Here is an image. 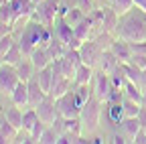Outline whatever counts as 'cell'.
I'll list each match as a JSON object with an SVG mask.
<instances>
[{"label": "cell", "instance_id": "e0dca14e", "mask_svg": "<svg viewBox=\"0 0 146 144\" xmlns=\"http://www.w3.org/2000/svg\"><path fill=\"white\" fill-rule=\"evenodd\" d=\"M91 29H94V23H91V16L87 14V16H85V19H83L77 27H73V33H75V37H77L81 43H85V41H89Z\"/></svg>", "mask_w": 146, "mask_h": 144}, {"label": "cell", "instance_id": "60d3db41", "mask_svg": "<svg viewBox=\"0 0 146 144\" xmlns=\"http://www.w3.org/2000/svg\"><path fill=\"white\" fill-rule=\"evenodd\" d=\"M61 67H63V73H65V77H69L71 81L75 79V71H77V67H75V65H71V63H69V61L63 57V59H61Z\"/></svg>", "mask_w": 146, "mask_h": 144}, {"label": "cell", "instance_id": "ab89813d", "mask_svg": "<svg viewBox=\"0 0 146 144\" xmlns=\"http://www.w3.org/2000/svg\"><path fill=\"white\" fill-rule=\"evenodd\" d=\"M57 138H59V134L55 132L51 126H47L45 128V132H43V136H41V140L39 142H43V144H53V142H57Z\"/></svg>", "mask_w": 146, "mask_h": 144}, {"label": "cell", "instance_id": "6da1fadb", "mask_svg": "<svg viewBox=\"0 0 146 144\" xmlns=\"http://www.w3.org/2000/svg\"><path fill=\"white\" fill-rule=\"evenodd\" d=\"M51 39H53V33H51L49 27L36 23V21H31V23L25 27L21 39H18V45H21L23 55L29 57L36 47H47V45L51 43Z\"/></svg>", "mask_w": 146, "mask_h": 144}, {"label": "cell", "instance_id": "bcb514c9", "mask_svg": "<svg viewBox=\"0 0 146 144\" xmlns=\"http://www.w3.org/2000/svg\"><path fill=\"white\" fill-rule=\"evenodd\" d=\"M130 51H132V53H138V55H146V41L130 43Z\"/></svg>", "mask_w": 146, "mask_h": 144}, {"label": "cell", "instance_id": "9f6ffc18", "mask_svg": "<svg viewBox=\"0 0 146 144\" xmlns=\"http://www.w3.org/2000/svg\"><path fill=\"white\" fill-rule=\"evenodd\" d=\"M35 2H36V4H39V2H43V0H35Z\"/></svg>", "mask_w": 146, "mask_h": 144}, {"label": "cell", "instance_id": "3957f363", "mask_svg": "<svg viewBox=\"0 0 146 144\" xmlns=\"http://www.w3.org/2000/svg\"><path fill=\"white\" fill-rule=\"evenodd\" d=\"M102 104L96 96H91L83 106H81V112H79V120H81V128L83 134H94L100 126V116H102Z\"/></svg>", "mask_w": 146, "mask_h": 144}, {"label": "cell", "instance_id": "9a60e30c", "mask_svg": "<svg viewBox=\"0 0 146 144\" xmlns=\"http://www.w3.org/2000/svg\"><path fill=\"white\" fill-rule=\"evenodd\" d=\"M120 65H122L124 73H126V79L132 81L134 85H138V87L142 89V79H144V71H146V69H140V67H136V65H132V63H120Z\"/></svg>", "mask_w": 146, "mask_h": 144}, {"label": "cell", "instance_id": "816d5d0a", "mask_svg": "<svg viewBox=\"0 0 146 144\" xmlns=\"http://www.w3.org/2000/svg\"><path fill=\"white\" fill-rule=\"evenodd\" d=\"M134 4H136V6H138V8L146 14V0H134Z\"/></svg>", "mask_w": 146, "mask_h": 144}, {"label": "cell", "instance_id": "7bdbcfd3", "mask_svg": "<svg viewBox=\"0 0 146 144\" xmlns=\"http://www.w3.org/2000/svg\"><path fill=\"white\" fill-rule=\"evenodd\" d=\"M96 2H98V0H79V8H81L85 14H91V12L98 8Z\"/></svg>", "mask_w": 146, "mask_h": 144}, {"label": "cell", "instance_id": "681fc988", "mask_svg": "<svg viewBox=\"0 0 146 144\" xmlns=\"http://www.w3.org/2000/svg\"><path fill=\"white\" fill-rule=\"evenodd\" d=\"M132 142H138V144H142V142H146V128H142L136 136H134V140Z\"/></svg>", "mask_w": 146, "mask_h": 144}, {"label": "cell", "instance_id": "db71d44e", "mask_svg": "<svg viewBox=\"0 0 146 144\" xmlns=\"http://www.w3.org/2000/svg\"><path fill=\"white\" fill-rule=\"evenodd\" d=\"M4 122H6V114H4L2 110H0V126H2Z\"/></svg>", "mask_w": 146, "mask_h": 144}, {"label": "cell", "instance_id": "f1b7e54d", "mask_svg": "<svg viewBox=\"0 0 146 144\" xmlns=\"http://www.w3.org/2000/svg\"><path fill=\"white\" fill-rule=\"evenodd\" d=\"M124 96H128L130 100H134V102H138V104L142 106V89H140L138 85H134L132 81H126V85H124Z\"/></svg>", "mask_w": 146, "mask_h": 144}, {"label": "cell", "instance_id": "7402d4cb", "mask_svg": "<svg viewBox=\"0 0 146 144\" xmlns=\"http://www.w3.org/2000/svg\"><path fill=\"white\" fill-rule=\"evenodd\" d=\"M91 75H94V67L81 63L77 67V71H75V79H73V83H75V85H89Z\"/></svg>", "mask_w": 146, "mask_h": 144}, {"label": "cell", "instance_id": "4dcf8cb0", "mask_svg": "<svg viewBox=\"0 0 146 144\" xmlns=\"http://www.w3.org/2000/svg\"><path fill=\"white\" fill-rule=\"evenodd\" d=\"M12 21H14L12 4H10V0H4V2L0 4V23H8V25H12Z\"/></svg>", "mask_w": 146, "mask_h": 144}, {"label": "cell", "instance_id": "c3c4849f", "mask_svg": "<svg viewBox=\"0 0 146 144\" xmlns=\"http://www.w3.org/2000/svg\"><path fill=\"white\" fill-rule=\"evenodd\" d=\"M14 31V25H8V23H0V39L6 37V35H12Z\"/></svg>", "mask_w": 146, "mask_h": 144}, {"label": "cell", "instance_id": "4fadbf2b", "mask_svg": "<svg viewBox=\"0 0 146 144\" xmlns=\"http://www.w3.org/2000/svg\"><path fill=\"white\" fill-rule=\"evenodd\" d=\"M29 59L33 61V65H35L36 71H39V69H45V67H49V65L53 63V59H51V55L47 53L45 47H36L31 55H29Z\"/></svg>", "mask_w": 146, "mask_h": 144}, {"label": "cell", "instance_id": "9c48e42d", "mask_svg": "<svg viewBox=\"0 0 146 144\" xmlns=\"http://www.w3.org/2000/svg\"><path fill=\"white\" fill-rule=\"evenodd\" d=\"M112 81H110V75L108 73H104V71H100V75L96 77V89H94V96L100 100V102H104V104H108V98H110V92H112Z\"/></svg>", "mask_w": 146, "mask_h": 144}, {"label": "cell", "instance_id": "7dc6e473", "mask_svg": "<svg viewBox=\"0 0 146 144\" xmlns=\"http://www.w3.org/2000/svg\"><path fill=\"white\" fill-rule=\"evenodd\" d=\"M14 45V39H12V35H6V37L0 39V49H2V53H6L10 47Z\"/></svg>", "mask_w": 146, "mask_h": 144}, {"label": "cell", "instance_id": "11a10c76", "mask_svg": "<svg viewBox=\"0 0 146 144\" xmlns=\"http://www.w3.org/2000/svg\"><path fill=\"white\" fill-rule=\"evenodd\" d=\"M4 63V53H2V49H0V65Z\"/></svg>", "mask_w": 146, "mask_h": 144}, {"label": "cell", "instance_id": "5bb4252c", "mask_svg": "<svg viewBox=\"0 0 146 144\" xmlns=\"http://www.w3.org/2000/svg\"><path fill=\"white\" fill-rule=\"evenodd\" d=\"M10 100L18 108H27L29 106V87H27V81H18L16 83L14 92L10 94Z\"/></svg>", "mask_w": 146, "mask_h": 144}, {"label": "cell", "instance_id": "f907efd6", "mask_svg": "<svg viewBox=\"0 0 146 144\" xmlns=\"http://www.w3.org/2000/svg\"><path fill=\"white\" fill-rule=\"evenodd\" d=\"M136 118L140 120L142 128H146V108H140V112H138V116H136Z\"/></svg>", "mask_w": 146, "mask_h": 144}, {"label": "cell", "instance_id": "8992f818", "mask_svg": "<svg viewBox=\"0 0 146 144\" xmlns=\"http://www.w3.org/2000/svg\"><path fill=\"white\" fill-rule=\"evenodd\" d=\"M57 102V108H59V114L63 118H77L79 112H81V106L77 104V98H75V92H69L65 96H61L59 100H55Z\"/></svg>", "mask_w": 146, "mask_h": 144}, {"label": "cell", "instance_id": "8fae6325", "mask_svg": "<svg viewBox=\"0 0 146 144\" xmlns=\"http://www.w3.org/2000/svg\"><path fill=\"white\" fill-rule=\"evenodd\" d=\"M27 87H29V106H31V108H36V106H39V104L47 98V94L43 92L39 79H36V73H35V77H31V79L27 81Z\"/></svg>", "mask_w": 146, "mask_h": 144}, {"label": "cell", "instance_id": "ac0fdd59", "mask_svg": "<svg viewBox=\"0 0 146 144\" xmlns=\"http://www.w3.org/2000/svg\"><path fill=\"white\" fill-rule=\"evenodd\" d=\"M118 65H120V61H118V57L114 55L112 51H104V53H102V57H100V69L104 71V73L110 75Z\"/></svg>", "mask_w": 146, "mask_h": 144}, {"label": "cell", "instance_id": "7c38bea8", "mask_svg": "<svg viewBox=\"0 0 146 144\" xmlns=\"http://www.w3.org/2000/svg\"><path fill=\"white\" fill-rule=\"evenodd\" d=\"M110 51H112L114 55L118 57V61H120V63H128V61H130V57H132L130 43L124 41L122 37H120V39H116V41H112V47H110Z\"/></svg>", "mask_w": 146, "mask_h": 144}, {"label": "cell", "instance_id": "4316f807", "mask_svg": "<svg viewBox=\"0 0 146 144\" xmlns=\"http://www.w3.org/2000/svg\"><path fill=\"white\" fill-rule=\"evenodd\" d=\"M36 122H39V114H36L35 108H31V110H27V112L23 114V130L31 134V130L35 128Z\"/></svg>", "mask_w": 146, "mask_h": 144}, {"label": "cell", "instance_id": "e575fe53", "mask_svg": "<svg viewBox=\"0 0 146 144\" xmlns=\"http://www.w3.org/2000/svg\"><path fill=\"white\" fill-rule=\"evenodd\" d=\"M96 45L102 49V51H110V47H112V35L102 31L98 37H96Z\"/></svg>", "mask_w": 146, "mask_h": 144}, {"label": "cell", "instance_id": "5b68a950", "mask_svg": "<svg viewBox=\"0 0 146 144\" xmlns=\"http://www.w3.org/2000/svg\"><path fill=\"white\" fill-rule=\"evenodd\" d=\"M18 81H21V77H18L14 65H8V63L0 65V96H8L10 98V94L14 92Z\"/></svg>", "mask_w": 146, "mask_h": 144}, {"label": "cell", "instance_id": "b9f144b4", "mask_svg": "<svg viewBox=\"0 0 146 144\" xmlns=\"http://www.w3.org/2000/svg\"><path fill=\"white\" fill-rule=\"evenodd\" d=\"M45 128H47V124H43L41 120L35 124V128L31 130V138H33V142H39V140H41V136H43Z\"/></svg>", "mask_w": 146, "mask_h": 144}, {"label": "cell", "instance_id": "cb8c5ba5", "mask_svg": "<svg viewBox=\"0 0 146 144\" xmlns=\"http://www.w3.org/2000/svg\"><path fill=\"white\" fill-rule=\"evenodd\" d=\"M36 79H39V83H41V87H43V92L49 96L51 85H53V69H51V65L45 67V69H39V71H36Z\"/></svg>", "mask_w": 146, "mask_h": 144}, {"label": "cell", "instance_id": "f35d334b", "mask_svg": "<svg viewBox=\"0 0 146 144\" xmlns=\"http://www.w3.org/2000/svg\"><path fill=\"white\" fill-rule=\"evenodd\" d=\"M75 98H77V104H79V106H83V104L91 98L87 85H77V89H75Z\"/></svg>", "mask_w": 146, "mask_h": 144}, {"label": "cell", "instance_id": "277c9868", "mask_svg": "<svg viewBox=\"0 0 146 144\" xmlns=\"http://www.w3.org/2000/svg\"><path fill=\"white\" fill-rule=\"evenodd\" d=\"M57 19H59V0H43V2L36 4L33 21H36V23H41V25L51 29Z\"/></svg>", "mask_w": 146, "mask_h": 144}, {"label": "cell", "instance_id": "2e32d148", "mask_svg": "<svg viewBox=\"0 0 146 144\" xmlns=\"http://www.w3.org/2000/svg\"><path fill=\"white\" fill-rule=\"evenodd\" d=\"M71 89V79L69 77H59V79H53V85H51V92H49V98L53 100H59L61 96H65Z\"/></svg>", "mask_w": 146, "mask_h": 144}, {"label": "cell", "instance_id": "1f68e13d", "mask_svg": "<svg viewBox=\"0 0 146 144\" xmlns=\"http://www.w3.org/2000/svg\"><path fill=\"white\" fill-rule=\"evenodd\" d=\"M18 128H14V126L6 120L2 126H0V134H2L4 138H6V142H16V138H18Z\"/></svg>", "mask_w": 146, "mask_h": 144}, {"label": "cell", "instance_id": "d4e9b609", "mask_svg": "<svg viewBox=\"0 0 146 144\" xmlns=\"http://www.w3.org/2000/svg\"><path fill=\"white\" fill-rule=\"evenodd\" d=\"M23 59H25V55H23L21 45H18V43H14V45L4 53V63H8V65H14V67H16Z\"/></svg>", "mask_w": 146, "mask_h": 144}, {"label": "cell", "instance_id": "8d00e7d4", "mask_svg": "<svg viewBox=\"0 0 146 144\" xmlns=\"http://www.w3.org/2000/svg\"><path fill=\"white\" fill-rule=\"evenodd\" d=\"M79 0H59V16H65L71 8H77Z\"/></svg>", "mask_w": 146, "mask_h": 144}, {"label": "cell", "instance_id": "d6986e66", "mask_svg": "<svg viewBox=\"0 0 146 144\" xmlns=\"http://www.w3.org/2000/svg\"><path fill=\"white\" fill-rule=\"evenodd\" d=\"M16 73H18V77H21V81H29L31 77H35L36 69H35L33 61H31L29 57H25V59H23L21 63L16 65Z\"/></svg>", "mask_w": 146, "mask_h": 144}, {"label": "cell", "instance_id": "44dd1931", "mask_svg": "<svg viewBox=\"0 0 146 144\" xmlns=\"http://www.w3.org/2000/svg\"><path fill=\"white\" fill-rule=\"evenodd\" d=\"M120 126H122L124 134H126L128 138H132V140H134V136L142 130V124H140L138 118H124V120L120 122Z\"/></svg>", "mask_w": 146, "mask_h": 144}, {"label": "cell", "instance_id": "f5cc1de1", "mask_svg": "<svg viewBox=\"0 0 146 144\" xmlns=\"http://www.w3.org/2000/svg\"><path fill=\"white\" fill-rule=\"evenodd\" d=\"M142 108H146V87L142 89Z\"/></svg>", "mask_w": 146, "mask_h": 144}, {"label": "cell", "instance_id": "52a82bcc", "mask_svg": "<svg viewBox=\"0 0 146 144\" xmlns=\"http://www.w3.org/2000/svg\"><path fill=\"white\" fill-rule=\"evenodd\" d=\"M35 110H36V114H39V120L43 124H47V126H53V122L61 116L59 114V108H57V102H55L53 98H49V96L36 106Z\"/></svg>", "mask_w": 146, "mask_h": 144}, {"label": "cell", "instance_id": "ba28073f", "mask_svg": "<svg viewBox=\"0 0 146 144\" xmlns=\"http://www.w3.org/2000/svg\"><path fill=\"white\" fill-rule=\"evenodd\" d=\"M102 49L96 45V41H85L81 47H79V55H81V63L89 65V67H96L100 63V57H102Z\"/></svg>", "mask_w": 146, "mask_h": 144}, {"label": "cell", "instance_id": "30bf717a", "mask_svg": "<svg viewBox=\"0 0 146 144\" xmlns=\"http://www.w3.org/2000/svg\"><path fill=\"white\" fill-rule=\"evenodd\" d=\"M55 37H59L61 43L65 47H69L73 43V39H75V33H73V27L63 19V16H59L57 23H55Z\"/></svg>", "mask_w": 146, "mask_h": 144}, {"label": "cell", "instance_id": "f546056e", "mask_svg": "<svg viewBox=\"0 0 146 144\" xmlns=\"http://www.w3.org/2000/svg\"><path fill=\"white\" fill-rule=\"evenodd\" d=\"M85 16H87V14H85V12H83V10L77 6V8H71V10H69V12L63 16V19H65V21H67L71 27H77V25H79V23L85 19Z\"/></svg>", "mask_w": 146, "mask_h": 144}, {"label": "cell", "instance_id": "f6af8a7d", "mask_svg": "<svg viewBox=\"0 0 146 144\" xmlns=\"http://www.w3.org/2000/svg\"><path fill=\"white\" fill-rule=\"evenodd\" d=\"M124 96L118 87H112V92H110V98H108V104H122Z\"/></svg>", "mask_w": 146, "mask_h": 144}, {"label": "cell", "instance_id": "d590c367", "mask_svg": "<svg viewBox=\"0 0 146 144\" xmlns=\"http://www.w3.org/2000/svg\"><path fill=\"white\" fill-rule=\"evenodd\" d=\"M71 65L79 67L81 65V55H79V49H65V55H63Z\"/></svg>", "mask_w": 146, "mask_h": 144}, {"label": "cell", "instance_id": "83f0119b", "mask_svg": "<svg viewBox=\"0 0 146 144\" xmlns=\"http://www.w3.org/2000/svg\"><path fill=\"white\" fill-rule=\"evenodd\" d=\"M122 106H124V116H126V118H136V116H138V112H140V108H142L138 102L130 100L128 96H124Z\"/></svg>", "mask_w": 146, "mask_h": 144}, {"label": "cell", "instance_id": "484cf974", "mask_svg": "<svg viewBox=\"0 0 146 144\" xmlns=\"http://www.w3.org/2000/svg\"><path fill=\"white\" fill-rule=\"evenodd\" d=\"M4 114H6V120L14 126V128L23 130V110H21V108L12 104V108H8V110H6Z\"/></svg>", "mask_w": 146, "mask_h": 144}, {"label": "cell", "instance_id": "ffe728a7", "mask_svg": "<svg viewBox=\"0 0 146 144\" xmlns=\"http://www.w3.org/2000/svg\"><path fill=\"white\" fill-rule=\"evenodd\" d=\"M118 16H120V14H118L114 8H106V16H104L102 31H106V33H110V35H112L114 31H118V25H120Z\"/></svg>", "mask_w": 146, "mask_h": 144}, {"label": "cell", "instance_id": "603a6c76", "mask_svg": "<svg viewBox=\"0 0 146 144\" xmlns=\"http://www.w3.org/2000/svg\"><path fill=\"white\" fill-rule=\"evenodd\" d=\"M45 49H47V53L51 55V59L55 61V59H63L65 49H67V47L61 43V39H59V37H53V39H51V43H49Z\"/></svg>", "mask_w": 146, "mask_h": 144}, {"label": "cell", "instance_id": "d6a6232c", "mask_svg": "<svg viewBox=\"0 0 146 144\" xmlns=\"http://www.w3.org/2000/svg\"><path fill=\"white\" fill-rule=\"evenodd\" d=\"M112 2H114L112 8H114L120 16H122V14H128V12H130V10L136 6V4H134V0H112Z\"/></svg>", "mask_w": 146, "mask_h": 144}, {"label": "cell", "instance_id": "7a4b0ae2", "mask_svg": "<svg viewBox=\"0 0 146 144\" xmlns=\"http://www.w3.org/2000/svg\"><path fill=\"white\" fill-rule=\"evenodd\" d=\"M118 33L128 43L146 41V16H126L118 25Z\"/></svg>", "mask_w": 146, "mask_h": 144}, {"label": "cell", "instance_id": "836d02e7", "mask_svg": "<svg viewBox=\"0 0 146 144\" xmlns=\"http://www.w3.org/2000/svg\"><path fill=\"white\" fill-rule=\"evenodd\" d=\"M124 118H126L124 116V106L122 104H110V120L116 122V124H120Z\"/></svg>", "mask_w": 146, "mask_h": 144}, {"label": "cell", "instance_id": "74e56055", "mask_svg": "<svg viewBox=\"0 0 146 144\" xmlns=\"http://www.w3.org/2000/svg\"><path fill=\"white\" fill-rule=\"evenodd\" d=\"M89 16H91V23H94V29H102L104 16H106V8H96Z\"/></svg>", "mask_w": 146, "mask_h": 144}, {"label": "cell", "instance_id": "ee69618b", "mask_svg": "<svg viewBox=\"0 0 146 144\" xmlns=\"http://www.w3.org/2000/svg\"><path fill=\"white\" fill-rule=\"evenodd\" d=\"M128 63H132V65H136V67H140V69H146V55L132 53V57H130V61H128Z\"/></svg>", "mask_w": 146, "mask_h": 144}]
</instances>
